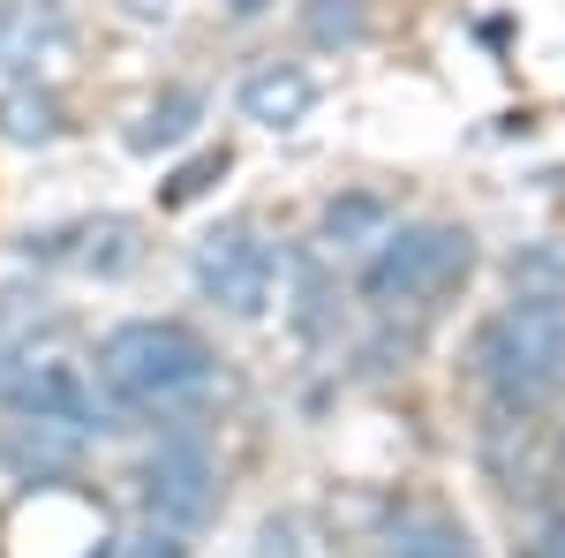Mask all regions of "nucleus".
I'll return each mask as SVG.
<instances>
[{"label":"nucleus","instance_id":"1","mask_svg":"<svg viewBox=\"0 0 565 558\" xmlns=\"http://www.w3.org/2000/svg\"><path fill=\"white\" fill-rule=\"evenodd\" d=\"M218 386V362L204 333H189L181 317H129L98 340V392L121 415H189Z\"/></svg>","mask_w":565,"mask_h":558},{"label":"nucleus","instance_id":"2","mask_svg":"<svg viewBox=\"0 0 565 558\" xmlns=\"http://www.w3.org/2000/svg\"><path fill=\"white\" fill-rule=\"evenodd\" d=\"M476 378L498 415H535L565 392V295L521 287L476 325Z\"/></svg>","mask_w":565,"mask_h":558},{"label":"nucleus","instance_id":"3","mask_svg":"<svg viewBox=\"0 0 565 558\" xmlns=\"http://www.w3.org/2000/svg\"><path fill=\"white\" fill-rule=\"evenodd\" d=\"M476 272V234L452 219H407L362 257V302L370 309H437L445 295H460Z\"/></svg>","mask_w":565,"mask_h":558},{"label":"nucleus","instance_id":"4","mask_svg":"<svg viewBox=\"0 0 565 558\" xmlns=\"http://www.w3.org/2000/svg\"><path fill=\"white\" fill-rule=\"evenodd\" d=\"M0 400H8V415H31V423H61L90 438L98 430V386H90L84 362H68V355H53V347H31L8 378H0Z\"/></svg>","mask_w":565,"mask_h":558},{"label":"nucleus","instance_id":"5","mask_svg":"<svg viewBox=\"0 0 565 558\" xmlns=\"http://www.w3.org/2000/svg\"><path fill=\"white\" fill-rule=\"evenodd\" d=\"M271 280H279V257H271V242H264L249 219H226V227H212V234L196 242V287H204L218 309L257 317L264 302H271Z\"/></svg>","mask_w":565,"mask_h":558},{"label":"nucleus","instance_id":"6","mask_svg":"<svg viewBox=\"0 0 565 558\" xmlns=\"http://www.w3.org/2000/svg\"><path fill=\"white\" fill-rule=\"evenodd\" d=\"M136 483H143V514L174 520L189 536L218 514V468H212V453H204L196 438H159V453L136 468Z\"/></svg>","mask_w":565,"mask_h":558},{"label":"nucleus","instance_id":"7","mask_svg":"<svg viewBox=\"0 0 565 558\" xmlns=\"http://www.w3.org/2000/svg\"><path fill=\"white\" fill-rule=\"evenodd\" d=\"M234 106H242V122H257V129H295L309 106H317V76H309L302 61H264V69L242 76Z\"/></svg>","mask_w":565,"mask_h":558},{"label":"nucleus","instance_id":"8","mask_svg":"<svg viewBox=\"0 0 565 558\" xmlns=\"http://www.w3.org/2000/svg\"><path fill=\"white\" fill-rule=\"evenodd\" d=\"M392 227H399V212H392L385 189H340V197H324V212H317V242L340 250V257H370Z\"/></svg>","mask_w":565,"mask_h":558},{"label":"nucleus","instance_id":"9","mask_svg":"<svg viewBox=\"0 0 565 558\" xmlns=\"http://www.w3.org/2000/svg\"><path fill=\"white\" fill-rule=\"evenodd\" d=\"M68 15L61 0H0V61L8 69H39L53 53H68Z\"/></svg>","mask_w":565,"mask_h":558},{"label":"nucleus","instance_id":"10","mask_svg":"<svg viewBox=\"0 0 565 558\" xmlns=\"http://www.w3.org/2000/svg\"><path fill=\"white\" fill-rule=\"evenodd\" d=\"M0 461L23 475V483H53V475H68L84 461V438L61 423H31V415H15V423L0 430Z\"/></svg>","mask_w":565,"mask_h":558},{"label":"nucleus","instance_id":"11","mask_svg":"<svg viewBox=\"0 0 565 558\" xmlns=\"http://www.w3.org/2000/svg\"><path fill=\"white\" fill-rule=\"evenodd\" d=\"M196 122H204V91L167 84L151 106H143V122L129 129V144H136V151H174L181 136H196Z\"/></svg>","mask_w":565,"mask_h":558},{"label":"nucleus","instance_id":"12","mask_svg":"<svg viewBox=\"0 0 565 558\" xmlns=\"http://www.w3.org/2000/svg\"><path fill=\"white\" fill-rule=\"evenodd\" d=\"M0 136L8 144H53L61 136V98L39 84H8L0 91Z\"/></svg>","mask_w":565,"mask_h":558},{"label":"nucleus","instance_id":"13","mask_svg":"<svg viewBox=\"0 0 565 558\" xmlns=\"http://www.w3.org/2000/svg\"><path fill=\"white\" fill-rule=\"evenodd\" d=\"M309 45H362L370 39V0H302Z\"/></svg>","mask_w":565,"mask_h":558},{"label":"nucleus","instance_id":"14","mask_svg":"<svg viewBox=\"0 0 565 558\" xmlns=\"http://www.w3.org/2000/svg\"><path fill=\"white\" fill-rule=\"evenodd\" d=\"M76 234H84L76 264L98 272V280H114V272H129V264H136V227H129V219H98V227H76Z\"/></svg>","mask_w":565,"mask_h":558},{"label":"nucleus","instance_id":"15","mask_svg":"<svg viewBox=\"0 0 565 558\" xmlns=\"http://www.w3.org/2000/svg\"><path fill=\"white\" fill-rule=\"evenodd\" d=\"M392 558H468V536H460L452 520L430 514V520H415V528L392 544Z\"/></svg>","mask_w":565,"mask_h":558},{"label":"nucleus","instance_id":"16","mask_svg":"<svg viewBox=\"0 0 565 558\" xmlns=\"http://www.w3.org/2000/svg\"><path fill=\"white\" fill-rule=\"evenodd\" d=\"M129 558H189V528H174V520H151V514H143V528L129 536Z\"/></svg>","mask_w":565,"mask_h":558},{"label":"nucleus","instance_id":"17","mask_svg":"<svg viewBox=\"0 0 565 558\" xmlns=\"http://www.w3.org/2000/svg\"><path fill=\"white\" fill-rule=\"evenodd\" d=\"M212 173H226V151H204L196 167H181V173H174V189H167V204H189V197H196Z\"/></svg>","mask_w":565,"mask_h":558},{"label":"nucleus","instance_id":"18","mask_svg":"<svg viewBox=\"0 0 565 558\" xmlns=\"http://www.w3.org/2000/svg\"><path fill=\"white\" fill-rule=\"evenodd\" d=\"M521 558H565V514H543V520H535V536H527Z\"/></svg>","mask_w":565,"mask_h":558},{"label":"nucleus","instance_id":"19","mask_svg":"<svg viewBox=\"0 0 565 558\" xmlns=\"http://www.w3.org/2000/svg\"><path fill=\"white\" fill-rule=\"evenodd\" d=\"M226 8H234V15H264L271 0H226Z\"/></svg>","mask_w":565,"mask_h":558}]
</instances>
